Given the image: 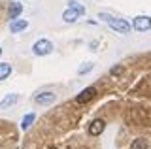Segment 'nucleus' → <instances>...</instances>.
<instances>
[{"mask_svg":"<svg viewBox=\"0 0 151 149\" xmlns=\"http://www.w3.org/2000/svg\"><path fill=\"white\" fill-rule=\"evenodd\" d=\"M98 19H104L110 25V29H113L119 34H129L130 32V23H127L125 19H119V17H113V15H108V13H100Z\"/></svg>","mask_w":151,"mask_h":149,"instance_id":"f257e3e1","label":"nucleus"},{"mask_svg":"<svg viewBox=\"0 0 151 149\" xmlns=\"http://www.w3.org/2000/svg\"><path fill=\"white\" fill-rule=\"evenodd\" d=\"M51 51H53V44H51L49 40L42 38L38 40L34 45H32V53L36 55V57H45V55H49Z\"/></svg>","mask_w":151,"mask_h":149,"instance_id":"f03ea898","label":"nucleus"},{"mask_svg":"<svg viewBox=\"0 0 151 149\" xmlns=\"http://www.w3.org/2000/svg\"><path fill=\"white\" fill-rule=\"evenodd\" d=\"M132 27H134L138 32L151 30V15H136L134 21H132Z\"/></svg>","mask_w":151,"mask_h":149,"instance_id":"7ed1b4c3","label":"nucleus"},{"mask_svg":"<svg viewBox=\"0 0 151 149\" xmlns=\"http://www.w3.org/2000/svg\"><path fill=\"white\" fill-rule=\"evenodd\" d=\"M57 100V95L51 91H44V92H38V95L34 96V102L38 106H51L53 102Z\"/></svg>","mask_w":151,"mask_h":149,"instance_id":"20e7f679","label":"nucleus"},{"mask_svg":"<svg viewBox=\"0 0 151 149\" xmlns=\"http://www.w3.org/2000/svg\"><path fill=\"white\" fill-rule=\"evenodd\" d=\"M94 96H96V87H87V89H83L78 96H76V102H78V104H87V102H91Z\"/></svg>","mask_w":151,"mask_h":149,"instance_id":"39448f33","label":"nucleus"},{"mask_svg":"<svg viewBox=\"0 0 151 149\" xmlns=\"http://www.w3.org/2000/svg\"><path fill=\"white\" fill-rule=\"evenodd\" d=\"M28 29V21L27 19H13L12 23H9V32L12 34H19V32H23V30H27Z\"/></svg>","mask_w":151,"mask_h":149,"instance_id":"423d86ee","label":"nucleus"},{"mask_svg":"<svg viewBox=\"0 0 151 149\" xmlns=\"http://www.w3.org/2000/svg\"><path fill=\"white\" fill-rule=\"evenodd\" d=\"M104 128H106V123H104V119H94L91 125H89V134L91 136H100L104 132Z\"/></svg>","mask_w":151,"mask_h":149,"instance_id":"0eeeda50","label":"nucleus"},{"mask_svg":"<svg viewBox=\"0 0 151 149\" xmlns=\"http://www.w3.org/2000/svg\"><path fill=\"white\" fill-rule=\"evenodd\" d=\"M23 13V4H19V2H12L9 4V10H8V17L9 19H17L19 15Z\"/></svg>","mask_w":151,"mask_h":149,"instance_id":"6e6552de","label":"nucleus"},{"mask_svg":"<svg viewBox=\"0 0 151 149\" xmlns=\"http://www.w3.org/2000/svg\"><path fill=\"white\" fill-rule=\"evenodd\" d=\"M19 102V95H15V92H12V95H8V96H4L2 102H0V108H9V106H15Z\"/></svg>","mask_w":151,"mask_h":149,"instance_id":"1a4fd4ad","label":"nucleus"},{"mask_svg":"<svg viewBox=\"0 0 151 149\" xmlns=\"http://www.w3.org/2000/svg\"><path fill=\"white\" fill-rule=\"evenodd\" d=\"M9 74H12V64L9 62H0V81L8 80Z\"/></svg>","mask_w":151,"mask_h":149,"instance_id":"9d476101","label":"nucleus"},{"mask_svg":"<svg viewBox=\"0 0 151 149\" xmlns=\"http://www.w3.org/2000/svg\"><path fill=\"white\" fill-rule=\"evenodd\" d=\"M78 17H81L79 13H76L74 10H64V13H63V21H66V23H76L78 21Z\"/></svg>","mask_w":151,"mask_h":149,"instance_id":"9b49d317","label":"nucleus"},{"mask_svg":"<svg viewBox=\"0 0 151 149\" xmlns=\"http://www.w3.org/2000/svg\"><path fill=\"white\" fill-rule=\"evenodd\" d=\"M34 119H36V113H27L25 117H23V121H21V128L28 130L32 127V123H34Z\"/></svg>","mask_w":151,"mask_h":149,"instance_id":"f8f14e48","label":"nucleus"},{"mask_svg":"<svg viewBox=\"0 0 151 149\" xmlns=\"http://www.w3.org/2000/svg\"><path fill=\"white\" fill-rule=\"evenodd\" d=\"M68 8H70V10H74L76 13H79V15H85V6H83V4H79L78 0H70Z\"/></svg>","mask_w":151,"mask_h":149,"instance_id":"ddd939ff","label":"nucleus"},{"mask_svg":"<svg viewBox=\"0 0 151 149\" xmlns=\"http://www.w3.org/2000/svg\"><path fill=\"white\" fill-rule=\"evenodd\" d=\"M147 140L145 138H136L134 142L130 143V149H147Z\"/></svg>","mask_w":151,"mask_h":149,"instance_id":"4468645a","label":"nucleus"},{"mask_svg":"<svg viewBox=\"0 0 151 149\" xmlns=\"http://www.w3.org/2000/svg\"><path fill=\"white\" fill-rule=\"evenodd\" d=\"M93 68H94V64H93V62H83L81 66L78 68V74H79V76H83V74H89Z\"/></svg>","mask_w":151,"mask_h":149,"instance_id":"2eb2a0df","label":"nucleus"},{"mask_svg":"<svg viewBox=\"0 0 151 149\" xmlns=\"http://www.w3.org/2000/svg\"><path fill=\"white\" fill-rule=\"evenodd\" d=\"M123 70H125L123 66H113V68L110 70V74H111V76H121V74H123Z\"/></svg>","mask_w":151,"mask_h":149,"instance_id":"dca6fc26","label":"nucleus"},{"mask_svg":"<svg viewBox=\"0 0 151 149\" xmlns=\"http://www.w3.org/2000/svg\"><path fill=\"white\" fill-rule=\"evenodd\" d=\"M0 55H2V49H0Z\"/></svg>","mask_w":151,"mask_h":149,"instance_id":"f3484780","label":"nucleus"}]
</instances>
